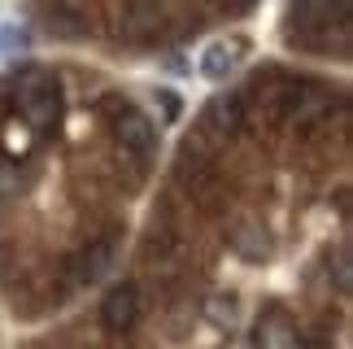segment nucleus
I'll return each mask as SVG.
<instances>
[{
  "instance_id": "obj_1",
  "label": "nucleus",
  "mask_w": 353,
  "mask_h": 349,
  "mask_svg": "<svg viewBox=\"0 0 353 349\" xmlns=\"http://www.w3.org/2000/svg\"><path fill=\"white\" fill-rule=\"evenodd\" d=\"M13 97H18V114L31 131H44L61 118V83L48 70H22L13 79Z\"/></svg>"
},
{
  "instance_id": "obj_2",
  "label": "nucleus",
  "mask_w": 353,
  "mask_h": 349,
  "mask_svg": "<svg viewBox=\"0 0 353 349\" xmlns=\"http://www.w3.org/2000/svg\"><path fill=\"white\" fill-rule=\"evenodd\" d=\"M166 31V13H161L157 0H122L118 9V35L131 39V44H148Z\"/></svg>"
},
{
  "instance_id": "obj_3",
  "label": "nucleus",
  "mask_w": 353,
  "mask_h": 349,
  "mask_svg": "<svg viewBox=\"0 0 353 349\" xmlns=\"http://www.w3.org/2000/svg\"><path fill=\"white\" fill-rule=\"evenodd\" d=\"M114 136H118L122 149L135 153L140 162H148V157L157 153V127H153V118L140 114V110H122L114 118Z\"/></svg>"
},
{
  "instance_id": "obj_4",
  "label": "nucleus",
  "mask_w": 353,
  "mask_h": 349,
  "mask_svg": "<svg viewBox=\"0 0 353 349\" xmlns=\"http://www.w3.org/2000/svg\"><path fill=\"white\" fill-rule=\"evenodd\" d=\"M244 57H249V44H244V39H214V44H205V52H201L196 70L219 83V79H227V74L240 70Z\"/></svg>"
},
{
  "instance_id": "obj_5",
  "label": "nucleus",
  "mask_w": 353,
  "mask_h": 349,
  "mask_svg": "<svg viewBox=\"0 0 353 349\" xmlns=\"http://www.w3.org/2000/svg\"><path fill=\"white\" fill-rule=\"evenodd\" d=\"M135 315H140V292H135V284H118L110 297H105V306H101V319H105L110 332L135 328Z\"/></svg>"
},
{
  "instance_id": "obj_6",
  "label": "nucleus",
  "mask_w": 353,
  "mask_h": 349,
  "mask_svg": "<svg viewBox=\"0 0 353 349\" xmlns=\"http://www.w3.org/2000/svg\"><path fill=\"white\" fill-rule=\"evenodd\" d=\"M110 262H114V245H110V240H97V245H88V253L79 258L74 279H83V284H97V279L110 271Z\"/></svg>"
},
{
  "instance_id": "obj_7",
  "label": "nucleus",
  "mask_w": 353,
  "mask_h": 349,
  "mask_svg": "<svg viewBox=\"0 0 353 349\" xmlns=\"http://www.w3.org/2000/svg\"><path fill=\"white\" fill-rule=\"evenodd\" d=\"M240 114H244L240 97H219V101H210V123L219 127V131H236V127H240Z\"/></svg>"
},
{
  "instance_id": "obj_8",
  "label": "nucleus",
  "mask_w": 353,
  "mask_h": 349,
  "mask_svg": "<svg viewBox=\"0 0 353 349\" xmlns=\"http://www.w3.org/2000/svg\"><path fill=\"white\" fill-rule=\"evenodd\" d=\"M0 144H5V153H13V157H26L31 153V127L26 123H18V118H9L5 123V131H0Z\"/></svg>"
},
{
  "instance_id": "obj_9",
  "label": "nucleus",
  "mask_w": 353,
  "mask_h": 349,
  "mask_svg": "<svg viewBox=\"0 0 353 349\" xmlns=\"http://www.w3.org/2000/svg\"><path fill=\"white\" fill-rule=\"evenodd\" d=\"M22 48H26V31L13 26V22H5L0 26V57H13V52H22Z\"/></svg>"
},
{
  "instance_id": "obj_10",
  "label": "nucleus",
  "mask_w": 353,
  "mask_h": 349,
  "mask_svg": "<svg viewBox=\"0 0 353 349\" xmlns=\"http://www.w3.org/2000/svg\"><path fill=\"white\" fill-rule=\"evenodd\" d=\"M210 319H214V323H236V297H214L210 301Z\"/></svg>"
},
{
  "instance_id": "obj_11",
  "label": "nucleus",
  "mask_w": 353,
  "mask_h": 349,
  "mask_svg": "<svg viewBox=\"0 0 353 349\" xmlns=\"http://www.w3.org/2000/svg\"><path fill=\"white\" fill-rule=\"evenodd\" d=\"M223 5H232V9H253L257 0H223Z\"/></svg>"
}]
</instances>
